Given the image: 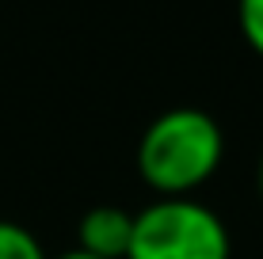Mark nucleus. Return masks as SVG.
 Instances as JSON below:
<instances>
[{"instance_id": "obj_1", "label": "nucleus", "mask_w": 263, "mask_h": 259, "mask_svg": "<svg viewBox=\"0 0 263 259\" xmlns=\"http://www.w3.org/2000/svg\"><path fill=\"white\" fill-rule=\"evenodd\" d=\"M225 153L221 126L198 107H172L145 126L138 172L160 198H187L217 172Z\"/></svg>"}, {"instance_id": "obj_2", "label": "nucleus", "mask_w": 263, "mask_h": 259, "mask_svg": "<svg viewBox=\"0 0 263 259\" xmlns=\"http://www.w3.org/2000/svg\"><path fill=\"white\" fill-rule=\"evenodd\" d=\"M225 221L195 198H160L134 213L126 259H229Z\"/></svg>"}, {"instance_id": "obj_3", "label": "nucleus", "mask_w": 263, "mask_h": 259, "mask_svg": "<svg viewBox=\"0 0 263 259\" xmlns=\"http://www.w3.org/2000/svg\"><path fill=\"white\" fill-rule=\"evenodd\" d=\"M134 236V213L122 206H92L77 225V248L99 259H126Z\"/></svg>"}, {"instance_id": "obj_4", "label": "nucleus", "mask_w": 263, "mask_h": 259, "mask_svg": "<svg viewBox=\"0 0 263 259\" xmlns=\"http://www.w3.org/2000/svg\"><path fill=\"white\" fill-rule=\"evenodd\" d=\"M0 259H46L39 236L15 221H0Z\"/></svg>"}, {"instance_id": "obj_5", "label": "nucleus", "mask_w": 263, "mask_h": 259, "mask_svg": "<svg viewBox=\"0 0 263 259\" xmlns=\"http://www.w3.org/2000/svg\"><path fill=\"white\" fill-rule=\"evenodd\" d=\"M237 19L244 42L263 57V0H237Z\"/></svg>"}, {"instance_id": "obj_6", "label": "nucleus", "mask_w": 263, "mask_h": 259, "mask_svg": "<svg viewBox=\"0 0 263 259\" xmlns=\"http://www.w3.org/2000/svg\"><path fill=\"white\" fill-rule=\"evenodd\" d=\"M53 259H99V255L84 252V248H72V252H61V255H53Z\"/></svg>"}, {"instance_id": "obj_7", "label": "nucleus", "mask_w": 263, "mask_h": 259, "mask_svg": "<svg viewBox=\"0 0 263 259\" xmlns=\"http://www.w3.org/2000/svg\"><path fill=\"white\" fill-rule=\"evenodd\" d=\"M259 194H263V160H259Z\"/></svg>"}]
</instances>
